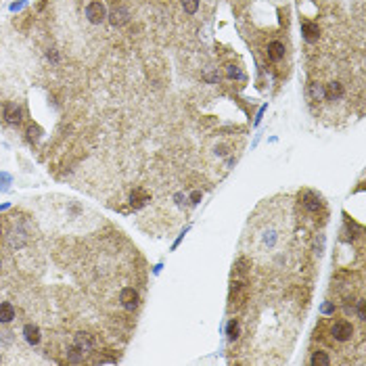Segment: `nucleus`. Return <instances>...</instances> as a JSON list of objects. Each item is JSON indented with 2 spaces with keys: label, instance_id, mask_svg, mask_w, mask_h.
Instances as JSON below:
<instances>
[{
  "label": "nucleus",
  "instance_id": "obj_1",
  "mask_svg": "<svg viewBox=\"0 0 366 366\" xmlns=\"http://www.w3.org/2000/svg\"><path fill=\"white\" fill-rule=\"evenodd\" d=\"M343 96H345V88L339 80H331V82L322 84V99L324 101L335 103V101H341Z\"/></svg>",
  "mask_w": 366,
  "mask_h": 366
},
{
  "label": "nucleus",
  "instance_id": "obj_2",
  "mask_svg": "<svg viewBox=\"0 0 366 366\" xmlns=\"http://www.w3.org/2000/svg\"><path fill=\"white\" fill-rule=\"evenodd\" d=\"M331 333H333L335 341H348V339L354 337V326H352V322H348V320H339V322L333 324Z\"/></svg>",
  "mask_w": 366,
  "mask_h": 366
},
{
  "label": "nucleus",
  "instance_id": "obj_3",
  "mask_svg": "<svg viewBox=\"0 0 366 366\" xmlns=\"http://www.w3.org/2000/svg\"><path fill=\"white\" fill-rule=\"evenodd\" d=\"M86 17L90 23H103L105 21V7L101 0H94L86 7Z\"/></svg>",
  "mask_w": 366,
  "mask_h": 366
},
{
  "label": "nucleus",
  "instance_id": "obj_4",
  "mask_svg": "<svg viewBox=\"0 0 366 366\" xmlns=\"http://www.w3.org/2000/svg\"><path fill=\"white\" fill-rule=\"evenodd\" d=\"M120 301H122V305L126 307V310H134V307L138 305V293H136V289L126 287L124 291L120 293Z\"/></svg>",
  "mask_w": 366,
  "mask_h": 366
},
{
  "label": "nucleus",
  "instance_id": "obj_5",
  "mask_svg": "<svg viewBox=\"0 0 366 366\" xmlns=\"http://www.w3.org/2000/svg\"><path fill=\"white\" fill-rule=\"evenodd\" d=\"M5 120H7V124H11V126L21 124V120H23L21 107H17L15 103H9V105L5 107Z\"/></svg>",
  "mask_w": 366,
  "mask_h": 366
},
{
  "label": "nucleus",
  "instance_id": "obj_6",
  "mask_svg": "<svg viewBox=\"0 0 366 366\" xmlns=\"http://www.w3.org/2000/svg\"><path fill=\"white\" fill-rule=\"evenodd\" d=\"M283 57H285V44L283 42L274 40V42L268 44V59L270 61H280Z\"/></svg>",
  "mask_w": 366,
  "mask_h": 366
},
{
  "label": "nucleus",
  "instance_id": "obj_7",
  "mask_svg": "<svg viewBox=\"0 0 366 366\" xmlns=\"http://www.w3.org/2000/svg\"><path fill=\"white\" fill-rule=\"evenodd\" d=\"M23 335H25V341H27V343H32V345L40 343V329H38L36 324H25Z\"/></svg>",
  "mask_w": 366,
  "mask_h": 366
},
{
  "label": "nucleus",
  "instance_id": "obj_8",
  "mask_svg": "<svg viewBox=\"0 0 366 366\" xmlns=\"http://www.w3.org/2000/svg\"><path fill=\"white\" fill-rule=\"evenodd\" d=\"M15 318V307L9 301L0 303V322H11Z\"/></svg>",
  "mask_w": 366,
  "mask_h": 366
},
{
  "label": "nucleus",
  "instance_id": "obj_9",
  "mask_svg": "<svg viewBox=\"0 0 366 366\" xmlns=\"http://www.w3.org/2000/svg\"><path fill=\"white\" fill-rule=\"evenodd\" d=\"M75 345L82 350V352H88V350H92V339H90V335H86V333H78L75 335Z\"/></svg>",
  "mask_w": 366,
  "mask_h": 366
},
{
  "label": "nucleus",
  "instance_id": "obj_10",
  "mask_svg": "<svg viewBox=\"0 0 366 366\" xmlns=\"http://www.w3.org/2000/svg\"><path fill=\"white\" fill-rule=\"evenodd\" d=\"M301 30H303V34H305V40H307V42H314L316 38H318V25H314V23H303Z\"/></svg>",
  "mask_w": 366,
  "mask_h": 366
},
{
  "label": "nucleus",
  "instance_id": "obj_11",
  "mask_svg": "<svg viewBox=\"0 0 366 366\" xmlns=\"http://www.w3.org/2000/svg\"><path fill=\"white\" fill-rule=\"evenodd\" d=\"M310 364H312V366H331V358L326 356L324 352H314Z\"/></svg>",
  "mask_w": 366,
  "mask_h": 366
},
{
  "label": "nucleus",
  "instance_id": "obj_12",
  "mask_svg": "<svg viewBox=\"0 0 366 366\" xmlns=\"http://www.w3.org/2000/svg\"><path fill=\"white\" fill-rule=\"evenodd\" d=\"M303 203H305V207L310 209V211H318V209H320V199H318L316 195H312V192H307Z\"/></svg>",
  "mask_w": 366,
  "mask_h": 366
},
{
  "label": "nucleus",
  "instance_id": "obj_13",
  "mask_svg": "<svg viewBox=\"0 0 366 366\" xmlns=\"http://www.w3.org/2000/svg\"><path fill=\"white\" fill-rule=\"evenodd\" d=\"M124 21H128L126 13H124L122 9H115V11L111 13V23H113V25H122Z\"/></svg>",
  "mask_w": 366,
  "mask_h": 366
},
{
  "label": "nucleus",
  "instance_id": "obj_14",
  "mask_svg": "<svg viewBox=\"0 0 366 366\" xmlns=\"http://www.w3.org/2000/svg\"><path fill=\"white\" fill-rule=\"evenodd\" d=\"M237 333H239V322H237V320H230V324H228V337H230V339H237Z\"/></svg>",
  "mask_w": 366,
  "mask_h": 366
},
{
  "label": "nucleus",
  "instance_id": "obj_15",
  "mask_svg": "<svg viewBox=\"0 0 366 366\" xmlns=\"http://www.w3.org/2000/svg\"><path fill=\"white\" fill-rule=\"evenodd\" d=\"M182 5H184V9H186V13H195L197 7H199L197 0H182Z\"/></svg>",
  "mask_w": 366,
  "mask_h": 366
},
{
  "label": "nucleus",
  "instance_id": "obj_16",
  "mask_svg": "<svg viewBox=\"0 0 366 366\" xmlns=\"http://www.w3.org/2000/svg\"><path fill=\"white\" fill-rule=\"evenodd\" d=\"M272 3H283V0H272Z\"/></svg>",
  "mask_w": 366,
  "mask_h": 366
}]
</instances>
